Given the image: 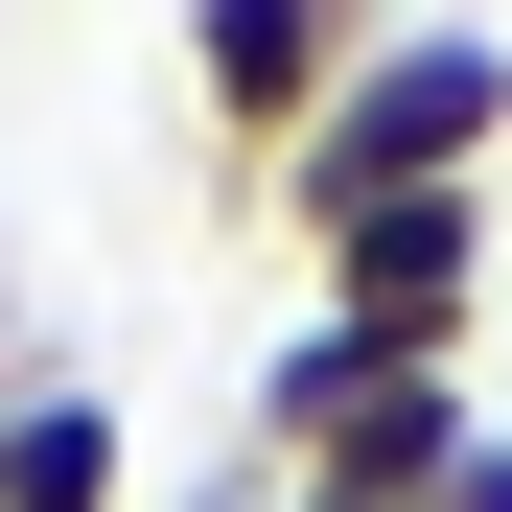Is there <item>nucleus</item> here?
<instances>
[{
  "instance_id": "7",
  "label": "nucleus",
  "mask_w": 512,
  "mask_h": 512,
  "mask_svg": "<svg viewBox=\"0 0 512 512\" xmlns=\"http://www.w3.org/2000/svg\"><path fill=\"white\" fill-rule=\"evenodd\" d=\"M187 512H280V466H233V489H187Z\"/></svg>"
},
{
  "instance_id": "1",
  "label": "nucleus",
  "mask_w": 512,
  "mask_h": 512,
  "mask_svg": "<svg viewBox=\"0 0 512 512\" xmlns=\"http://www.w3.org/2000/svg\"><path fill=\"white\" fill-rule=\"evenodd\" d=\"M489 140H512V24H373V70H350L326 140L280 163V210H303V256H350L373 210L489 187Z\"/></svg>"
},
{
  "instance_id": "6",
  "label": "nucleus",
  "mask_w": 512,
  "mask_h": 512,
  "mask_svg": "<svg viewBox=\"0 0 512 512\" xmlns=\"http://www.w3.org/2000/svg\"><path fill=\"white\" fill-rule=\"evenodd\" d=\"M419 512H512V443H466V466H443V489H419Z\"/></svg>"
},
{
  "instance_id": "4",
  "label": "nucleus",
  "mask_w": 512,
  "mask_h": 512,
  "mask_svg": "<svg viewBox=\"0 0 512 512\" xmlns=\"http://www.w3.org/2000/svg\"><path fill=\"white\" fill-rule=\"evenodd\" d=\"M466 443H489V419H466V373H373V396L303 443V512H419Z\"/></svg>"
},
{
  "instance_id": "2",
  "label": "nucleus",
  "mask_w": 512,
  "mask_h": 512,
  "mask_svg": "<svg viewBox=\"0 0 512 512\" xmlns=\"http://www.w3.org/2000/svg\"><path fill=\"white\" fill-rule=\"evenodd\" d=\"M163 70H187V117H210L233 163H303V140H326V94L373 70V24H350V0H210Z\"/></svg>"
},
{
  "instance_id": "5",
  "label": "nucleus",
  "mask_w": 512,
  "mask_h": 512,
  "mask_svg": "<svg viewBox=\"0 0 512 512\" xmlns=\"http://www.w3.org/2000/svg\"><path fill=\"white\" fill-rule=\"evenodd\" d=\"M117 489H140V443H117L94 373H24L0 396V512H117Z\"/></svg>"
},
{
  "instance_id": "3",
  "label": "nucleus",
  "mask_w": 512,
  "mask_h": 512,
  "mask_svg": "<svg viewBox=\"0 0 512 512\" xmlns=\"http://www.w3.org/2000/svg\"><path fill=\"white\" fill-rule=\"evenodd\" d=\"M466 280H489V187L373 210L350 256H326V326H350V350H396V373H466Z\"/></svg>"
}]
</instances>
